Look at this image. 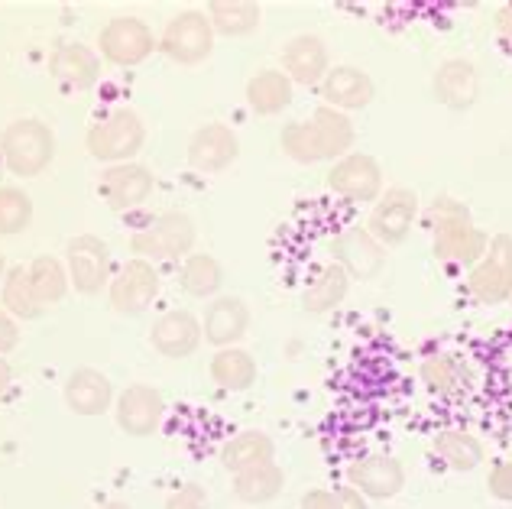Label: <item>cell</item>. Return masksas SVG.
Wrapping results in <instances>:
<instances>
[{
  "label": "cell",
  "mask_w": 512,
  "mask_h": 509,
  "mask_svg": "<svg viewBox=\"0 0 512 509\" xmlns=\"http://www.w3.org/2000/svg\"><path fill=\"white\" fill-rule=\"evenodd\" d=\"M357 140V130L350 124V117L334 111V107L321 104L312 114V120H292L282 127L279 143L282 153L295 163L312 166V163H338L350 153V146Z\"/></svg>",
  "instance_id": "1"
},
{
  "label": "cell",
  "mask_w": 512,
  "mask_h": 509,
  "mask_svg": "<svg viewBox=\"0 0 512 509\" xmlns=\"http://www.w3.org/2000/svg\"><path fill=\"white\" fill-rule=\"evenodd\" d=\"M431 218V244L435 257L451 266H477L490 247V237L470 218V211L451 195H441L428 208Z\"/></svg>",
  "instance_id": "2"
},
{
  "label": "cell",
  "mask_w": 512,
  "mask_h": 509,
  "mask_svg": "<svg viewBox=\"0 0 512 509\" xmlns=\"http://www.w3.org/2000/svg\"><path fill=\"white\" fill-rule=\"evenodd\" d=\"M0 153H4V163L13 176L33 179L56 156V133L36 117L13 120L4 130V137H0Z\"/></svg>",
  "instance_id": "3"
},
{
  "label": "cell",
  "mask_w": 512,
  "mask_h": 509,
  "mask_svg": "<svg viewBox=\"0 0 512 509\" xmlns=\"http://www.w3.org/2000/svg\"><path fill=\"white\" fill-rule=\"evenodd\" d=\"M88 153L101 163H130L133 156L143 150L146 143V127L137 111L130 107H117V111L104 114L98 124L88 130Z\"/></svg>",
  "instance_id": "4"
},
{
  "label": "cell",
  "mask_w": 512,
  "mask_h": 509,
  "mask_svg": "<svg viewBox=\"0 0 512 509\" xmlns=\"http://www.w3.org/2000/svg\"><path fill=\"white\" fill-rule=\"evenodd\" d=\"M195 247V221L185 211H163L156 221L140 227L130 237V250L140 260H179L188 257Z\"/></svg>",
  "instance_id": "5"
},
{
  "label": "cell",
  "mask_w": 512,
  "mask_h": 509,
  "mask_svg": "<svg viewBox=\"0 0 512 509\" xmlns=\"http://www.w3.org/2000/svg\"><path fill=\"white\" fill-rule=\"evenodd\" d=\"M467 286L483 305L512 299V234H496L477 266H470Z\"/></svg>",
  "instance_id": "6"
},
{
  "label": "cell",
  "mask_w": 512,
  "mask_h": 509,
  "mask_svg": "<svg viewBox=\"0 0 512 509\" xmlns=\"http://www.w3.org/2000/svg\"><path fill=\"white\" fill-rule=\"evenodd\" d=\"M159 49L179 65H201L214 52V26L205 13L185 10L166 23L159 36Z\"/></svg>",
  "instance_id": "7"
},
{
  "label": "cell",
  "mask_w": 512,
  "mask_h": 509,
  "mask_svg": "<svg viewBox=\"0 0 512 509\" xmlns=\"http://www.w3.org/2000/svg\"><path fill=\"white\" fill-rule=\"evenodd\" d=\"M98 43H101V56L111 65L133 69V65H140L143 59L153 56L159 39L140 17H114L101 30Z\"/></svg>",
  "instance_id": "8"
},
{
  "label": "cell",
  "mask_w": 512,
  "mask_h": 509,
  "mask_svg": "<svg viewBox=\"0 0 512 509\" xmlns=\"http://www.w3.org/2000/svg\"><path fill=\"white\" fill-rule=\"evenodd\" d=\"M415 218H419V195L412 189H402V185H393V189H386V195H380L373 202L367 231L380 240L383 247H396L409 237Z\"/></svg>",
  "instance_id": "9"
},
{
  "label": "cell",
  "mask_w": 512,
  "mask_h": 509,
  "mask_svg": "<svg viewBox=\"0 0 512 509\" xmlns=\"http://www.w3.org/2000/svg\"><path fill=\"white\" fill-rule=\"evenodd\" d=\"M328 189L347 202H376L383 195V169L367 153H347L331 166Z\"/></svg>",
  "instance_id": "10"
},
{
  "label": "cell",
  "mask_w": 512,
  "mask_h": 509,
  "mask_svg": "<svg viewBox=\"0 0 512 509\" xmlns=\"http://www.w3.org/2000/svg\"><path fill=\"white\" fill-rule=\"evenodd\" d=\"M65 257H69V279L72 286L82 292V296H94L107 286L111 279V250L101 237L82 234L72 237L69 247H65Z\"/></svg>",
  "instance_id": "11"
},
{
  "label": "cell",
  "mask_w": 512,
  "mask_h": 509,
  "mask_svg": "<svg viewBox=\"0 0 512 509\" xmlns=\"http://www.w3.org/2000/svg\"><path fill=\"white\" fill-rule=\"evenodd\" d=\"M331 257L344 266L347 276L354 279H373L386 266V247L376 240L367 227H347L344 234L331 240Z\"/></svg>",
  "instance_id": "12"
},
{
  "label": "cell",
  "mask_w": 512,
  "mask_h": 509,
  "mask_svg": "<svg viewBox=\"0 0 512 509\" xmlns=\"http://www.w3.org/2000/svg\"><path fill=\"white\" fill-rule=\"evenodd\" d=\"M347 487L360 490L363 497L389 500L406 487V467L393 454H367L347 467Z\"/></svg>",
  "instance_id": "13"
},
{
  "label": "cell",
  "mask_w": 512,
  "mask_h": 509,
  "mask_svg": "<svg viewBox=\"0 0 512 509\" xmlns=\"http://www.w3.org/2000/svg\"><path fill=\"white\" fill-rule=\"evenodd\" d=\"M117 425L124 428L127 435L133 438H146L159 432L163 425V415H166V399L159 390L146 383H133L127 386L124 393L117 396Z\"/></svg>",
  "instance_id": "14"
},
{
  "label": "cell",
  "mask_w": 512,
  "mask_h": 509,
  "mask_svg": "<svg viewBox=\"0 0 512 509\" xmlns=\"http://www.w3.org/2000/svg\"><path fill=\"white\" fill-rule=\"evenodd\" d=\"M159 296V273L150 260L133 257L124 270L111 279V305L120 315H140Z\"/></svg>",
  "instance_id": "15"
},
{
  "label": "cell",
  "mask_w": 512,
  "mask_h": 509,
  "mask_svg": "<svg viewBox=\"0 0 512 509\" xmlns=\"http://www.w3.org/2000/svg\"><path fill=\"white\" fill-rule=\"evenodd\" d=\"M240 156V140L227 124H205L195 130L188 143V166L205 176H218L227 166H234Z\"/></svg>",
  "instance_id": "16"
},
{
  "label": "cell",
  "mask_w": 512,
  "mask_h": 509,
  "mask_svg": "<svg viewBox=\"0 0 512 509\" xmlns=\"http://www.w3.org/2000/svg\"><path fill=\"white\" fill-rule=\"evenodd\" d=\"M153 189H156L153 172L140 163H117L111 169H104L101 176V195L114 211H133L146 205Z\"/></svg>",
  "instance_id": "17"
},
{
  "label": "cell",
  "mask_w": 512,
  "mask_h": 509,
  "mask_svg": "<svg viewBox=\"0 0 512 509\" xmlns=\"http://www.w3.org/2000/svg\"><path fill=\"white\" fill-rule=\"evenodd\" d=\"M282 72L289 75L292 85H308V88L321 85L325 75L331 72L328 46L312 33L292 36L289 43L282 46Z\"/></svg>",
  "instance_id": "18"
},
{
  "label": "cell",
  "mask_w": 512,
  "mask_h": 509,
  "mask_svg": "<svg viewBox=\"0 0 512 509\" xmlns=\"http://www.w3.org/2000/svg\"><path fill=\"white\" fill-rule=\"evenodd\" d=\"M150 344H153L156 354L172 357V360L195 354L198 344H201V321L192 312L172 308V312L156 318V325L150 331Z\"/></svg>",
  "instance_id": "19"
},
{
  "label": "cell",
  "mask_w": 512,
  "mask_h": 509,
  "mask_svg": "<svg viewBox=\"0 0 512 509\" xmlns=\"http://www.w3.org/2000/svg\"><path fill=\"white\" fill-rule=\"evenodd\" d=\"M321 95H325V104L334 107V111H360L367 107L376 95L373 78L357 69V65H334V69L325 75L321 82Z\"/></svg>",
  "instance_id": "20"
},
{
  "label": "cell",
  "mask_w": 512,
  "mask_h": 509,
  "mask_svg": "<svg viewBox=\"0 0 512 509\" xmlns=\"http://www.w3.org/2000/svg\"><path fill=\"white\" fill-rule=\"evenodd\" d=\"M431 91H435V98L444 107H451V111H467V107H474V101L480 95V78H477L474 62H467V59L441 62L435 78H431Z\"/></svg>",
  "instance_id": "21"
},
{
  "label": "cell",
  "mask_w": 512,
  "mask_h": 509,
  "mask_svg": "<svg viewBox=\"0 0 512 509\" xmlns=\"http://www.w3.org/2000/svg\"><path fill=\"white\" fill-rule=\"evenodd\" d=\"M49 75L65 88L88 91L101 75V59L94 56V49L82 43H62L49 56Z\"/></svg>",
  "instance_id": "22"
},
{
  "label": "cell",
  "mask_w": 512,
  "mask_h": 509,
  "mask_svg": "<svg viewBox=\"0 0 512 509\" xmlns=\"http://www.w3.org/2000/svg\"><path fill=\"white\" fill-rule=\"evenodd\" d=\"M247 328H250L247 302L237 296H221L208 305L201 334H205V341L214 347H234L247 334Z\"/></svg>",
  "instance_id": "23"
},
{
  "label": "cell",
  "mask_w": 512,
  "mask_h": 509,
  "mask_svg": "<svg viewBox=\"0 0 512 509\" xmlns=\"http://www.w3.org/2000/svg\"><path fill=\"white\" fill-rule=\"evenodd\" d=\"M114 403V386L94 367H78L65 380V406L75 415H104Z\"/></svg>",
  "instance_id": "24"
},
{
  "label": "cell",
  "mask_w": 512,
  "mask_h": 509,
  "mask_svg": "<svg viewBox=\"0 0 512 509\" xmlns=\"http://www.w3.org/2000/svg\"><path fill=\"white\" fill-rule=\"evenodd\" d=\"M247 104L253 114L276 117L292 104V82L282 69H263L247 82Z\"/></svg>",
  "instance_id": "25"
},
{
  "label": "cell",
  "mask_w": 512,
  "mask_h": 509,
  "mask_svg": "<svg viewBox=\"0 0 512 509\" xmlns=\"http://www.w3.org/2000/svg\"><path fill=\"white\" fill-rule=\"evenodd\" d=\"M282 487H286V474L276 461H266V464H256L250 471H240L234 474V497L240 503H250V506H260L276 500Z\"/></svg>",
  "instance_id": "26"
},
{
  "label": "cell",
  "mask_w": 512,
  "mask_h": 509,
  "mask_svg": "<svg viewBox=\"0 0 512 509\" xmlns=\"http://www.w3.org/2000/svg\"><path fill=\"white\" fill-rule=\"evenodd\" d=\"M435 454L451 467V471H474L487 458V448L474 432L464 428H444L435 435Z\"/></svg>",
  "instance_id": "27"
},
{
  "label": "cell",
  "mask_w": 512,
  "mask_h": 509,
  "mask_svg": "<svg viewBox=\"0 0 512 509\" xmlns=\"http://www.w3.org/2000/svg\"><path fill=\"white\" fill-rule=\"evenodd\" d=\"M266 461H276V445L266 432H240L221 448V464L231 474L250 471V467Z\"/></svg>",
  "instance_id": "28"
},
{
  "label": "cell",
  "mask_w": 512,
  "mask_h": 509,
  "mask_svg": "<svg viewBox=\"0 0 512 509\" xmlns=\"http://www.w3.org/2000/svg\"><path fill=\"white\" fill-rule=\"evenodd\" d=\"M211 380L227 393H247L256 383V360L240 347H221L211 360Z\"/></svg>",
  "instance_id": "29"
},
{
  "label": "cell",
  "mask_w": 512,
  "mask_h": 509,
  "mask_svg": "<svg viewBox=\"0 0 512 509\" xmlns=\"http://www.w3.org/2000/svg\"><path fill=\"white\" fill-rule=\"evenodd\" d=\"M347 289H350V276L344 266L338 263H328L325 270L315 276V283L305 289L302 296V308L308 315H325L331 308H338L347 299Z\"/></svg>",
  "instance_id": "30"
},
{
  "label": "cell",
  "mask_w": 512,
  "mask_h": 509,
  "mask_svg": "<svg viewBox=\"0 0 512 509\" xmlns=\"http://www.w3.org/2000/svg\"><path fill=\"white\" fill-rule=\"evenodd\" d=\"M260 4L253 0H214L208 7V20L214 26V33L224 36H247L260 26Z\"/></svg>",
  "instance_id": "31"
},
{
  "label": "cell",
  "mask_w": 512,
  "mask_h": 509,
  "mask_svg": "<svg viewBox=\"0 0 512 509\" xmlns=\"http://www.w3.org/2000/svg\"><path fill=\"white\" fill-rule=\"evenodd\" d=\"M0 299H4V312L17 315L23 321L43 315V305H39L33 279H30V266H10L4 276V286H0Z\"/></svg>",
  "instance_id": "32"
},
{
  "label": "cell",
  "mask_w": 512,
  "mask_h": 509,
  "mask_svg": "<svg viewBox=\"0 0 512 509\" xmlns=\"http://www.w3.org/2000/svg\"><path fill=\"white\" fill-rule=\"evenodd\" d=\"M179 283H182V289L188 292V296L208 299V296H214V292L221 289L224 270H221V263L211 257V253H188L185 263H182Z\"/></svg>",
  "instance_id": "33"
},
{
  "label": "cell",
  "mask_w": 512,
  "mask_h": 509,
  "mask_svg": "<svg viewBox=\"0 0 512 509\" xmlns=\"http://www.w3.org/2000/svg\"><path fill=\"white\" fill-rule=\"evenodd\" d=\"M30 279H33V289H36V299L39 305H56L65 299L69 292V270L56 260V257H36L30 263Z\"/></svg>",
  "instance_id": "34"
},
{
  "label": "cell",
  "mask_w": 512,
  "mask_h": 509,
  "mask_svg": "<svg viewBox=\"0 0 512 509\" xmlns=\"http://www.w3.org/2000/svg\"><path fill=\"white\" fill-rule=\"evenodd\" d=\"M422 380L431 393H438V396H461L467 390V380H464V373L461 367H457V360L451 354H431L422 360Z\"/></svg>",
  "instance_id": "35"
},
{
  "label": "cell",
  "mask_w": 512,
  "mask_h": 509,
  "mask_svg": "<svg viewBox=\"0 0 512 509\" xmlns=\"http://www.w3.org/2000/svg\"><path fill=\"white\" fill-rule=\"evenodd\" d=\"M33 224V198L17 185H0V234H20Z\"/></svg>",
  "instance_id": "36"
},
{
  "label": "cell",
  "mask_w": 512,
  "mask_h": 509,
  "mask_svg": "<svg viewBox=\"0 0 512 509\" xmlns=\"http://www.w3.org/2000/svg\"><path fill=\"white\" fill-rule=\"evenodd\" d=\"M302 509H367V497L354 487H341V490H308L302 497Z\"/></svg>",
  "instance_id": "37"
},
{
  "label": "cell",
  "mask_w": 512,
  "mask_h": 509,
  "mask_svg": "<svg viewBox=\"0 0 512 509\" xmlns=\"http://www.w3.org/2000/svg\"><path fill=\"white\" fill-rule=\"evenodd\" d=\"M166 509H208V490L201 484H182L175 493H169Z\"/></svg>",
  "instance_id": "38"
},
{
  "label": "cell",
  "mask_w": 512,
  "mask_h": 509,
  "mask_svg": "<svg viewBox=\"0 0 512 509\" xmlns=\"http://www.w3.org/2000/svg\"><path fill=\"white\" fill-rule=\"evenodd\" d=\"M487 487H490V497L512 503V461H500L493 467Z\"/></svg>",
  "instance_id": "39"
},
{
  "label": "cell",
  "mask_w": 512,
  "mask_h": 509,
  "mask_svg": "<svg viewBox=\"0 0 512 509\" xmlns=\"http://www.w3.org/2000/svg\"><path fill=\"white\" fill-rule=\"evenodd\" d=\"M17 344H20V328H17V321L10 318V312H4V308H0V354H10Z\"/></svg>",
  "instance_id": "40"
},
{
  "label": "cell",
  "mask_w": 512,
  "mask_h": 509,
  "mask_svg": "<svg viewBox=\"0 0 512 509\" xmlns=\"http://www.w3.org/2000/svg\"><path fill=\"white\" fill-rule=\"evenodd\" d=\"M496 30L512 39V4L500 7V13H496Z\"/></svg>",
  "instance_id": "41"
},
{
  "label": "cell",
  "mask_w": 512,
  "mask_h": 509,
  "mask_svg": "<svg viewBox=\"0 0 512 509\" xmlns=\"http://www.w3.org/2000/svg\"><path fill=\"white\" fill-rule=\"evenodd\" d=\"M10 380H13V370L4 357H0V399H4V393L10 390Z\"/></svg>",
  "instance_id": "42"
},
{
  "label": "cell",
  "mask_w": 512,
  "mask_h": 509,
  "mask_svg": "<svg viewBox=\"0 0 512 509\" xmlns=\"http://www.w3.org/2000/svg\"><path fill=\"white\" fill-rule=\"evenodd\" d=\"M98 509H130V503H124V500H111V503H101Z\"/></svg>",
  "instance_id": "43"
},
{
  "label": "cell",
  "mask_w": 512,
  "mask_h": 509,
  "mask_svg": "<svg viewBox=\"0 0 512 509\" xmlns=\"http://www.w3.org/2000/svg\"><path fill=\"white\" fill-rule=\"evenodd\" d=\"M4 276H7V263H4V253H0V286H4Z\"/></svg>",
  "instance_id": "44"
}]
</instances>
